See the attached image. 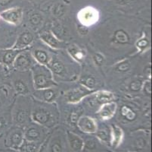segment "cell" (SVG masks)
Returning a JSON list of instances; mask_svg holds the SVG:
<instances>
[{
	"label": "cell",
	"instance_id": "1",
	"mask_svg": "<svg viewBox=\"0 0 152 152\" xmlns=\"http://www.w3.org/2000/svg\"><path fill=\"white\" fill-rule=\"evenodd\" d=\"M59 111L55 104H48L33 100L31 110V121L48 128L53 126L59 119Z\"/></svg>",
	"mask_w": 152,
	"mask_h": 152
},
{
	"label": "cell",
	"instance_id": "2",
	"mask_svg": "<svg viewBox=\"0 0 152 152\" xmlns=\"http://www.w3.org/2000/svg\"><path fill=\"white\" fill-rule=\"evenodd\" d=\"M32 104L33 100L27 95H18L11 107L12 123L22 128L28 125L31 121Z\"/></svg>",
	"mask_w": 152,
	"mask_h": 152
},
{
	"label": "cell",
	"instance_id": "3",
	"mask_svg": "<svg viewBox=\"0 0 152 152\" xmlns=\"http://www.w3.org/2000/svg\"><path fill=\"white\" fill-rule=\"evenodd\" d=\"M30 71L34 90L48 88L58 85L52 72L47 65L36 63Z\"/></svg>",
	"mask_w": 152,
	"mask_h": 152
},
{
	"label": "cell",
	"instance_id": "4",
	"mask_svg": "<svg viewBox=\"0 0 152 152\" xmlns=\"http://www.w3.org/2000/svg\"><path fill=\"white\" fill-rule=\"evenodd\" d=\"M46 128L31 122L23 129V139L29 142H37L42 144L46 138Z\"/></svg>",
	"mask_w": 152,
	"mask_h": 152
},
{
	"label": "cell",
	"instance_id": "5",
	"mask_svg": "<svg viewBox=\"0 0 152 152\" xmlns=\"http://www.w3.org/2000/svg\"><path fill=\"white\" fill-rule=\"evenodd\" d=\"M24 72L15 71L12 73L11 81L12 87L18 95H28L31 92L30 88V79L27 76H23ZM33 83V82H32Z\"/></svg>",
	"mask_w": 152,
	"mask_h": 152
},
{
	"label": "cell",
	"instance_id": "6",
	"mask_svg": "<svg viewBox=\"0 0 152 152\" xmlns=\"http://www.w3.org/2000/svg\"><path fill=\"white\" fill-rule=\"evenodd\" d=\"M36 63L31 52L27 50H22L15 59L12 69L17 72H28Z\"/></svg>",
	"mask_w": 152,
	"mask_h": 152
},
{
	"label": "cell",
	"instance_id": "7",
	"mask_svg": "<svg viewBox=\"0 0 152 152\" xmlns=\"http://www.w3.org/2000/svg\"><path fill=\"white\" fill-rule=\"evenodd\" d=\"M23 129L20 126H15L8 131L4 140V145L5 147L9 148L18 150L20 146L23 143Z\"/></svg>",
	"mask_w": 152,
	"mask_h": 152
},
{
	"label": "cell",
	"instance_id": "8",
	"mask_svg": "<svg viewBox=\"0 0 152 152\" xmlns=\"http://www.w3.org/2000/svg\"><path fill=\"white\" fill-rule=\"evenodd\" d=\"M92 93H93V90H89L80 85L79 87H73L66 91L64 93V98L69 104H77Z\"/></svg>",
	"mask_w": 152,
	"mask_h": 152
},
{
	"label": "cell",
	"instance_id": "9",
	"mask_svg": "<svg viewBox=\"0 0 152 152\" xmlns=\"http://www.w3.org/2000/svg\"><path fill=\"white\" fill-rule=\"evenodd\" d=\"M59 94V90L57 86L48 87V88L38 89L34 90L32 96L34 100L40 101V102L53 104L58 98Z\"/></svg>",
	"mask_w": 152,
	"mask_h": 152
},
{
	"label": "cell",
	"instance_id": "10",
	"mask_svg": "<svg viewBox=\"0 0 152 152\" xmlns=\"http://www.w3.org/2000/svg\"><path fill=\"white\" fill-rule=\"evenodd\" d=\"M47 67L52 72L54 79L55 77L64 78L66 76H68L69 71L67 65L64 63L63 60L58 57L52 56L50 62L47 65Z\"/></svg>",
	"mask_w": 152,
	"mask_h": 152
},
{
	"label": "cell",
	"instance_id": "11",
	"mask_svg": "<svg viewBox=\"0 0 152 152\" xmlns=\"http://www.w3.org/2000/svg\"><path fill=\"white\" fill-rule=\"evenodd\" d=\"M90 97V103L92 107H101L102 105L107 103L114 101V94L112 92L108 91V90H98L95 93H92L90 95L88 96Z\"/></svg>",
	"mask_w": 152,
	"mask_h": 152
},
{
	"label": "cell",
	"instance_id": "12",
	"mask_svg": "<svg viewBox=\"0 0 152 152\" xmlns=\"http://www.w3.org/2000/svg\"><path fill=\"white\" fill-rule=\"evenodd\" d=\"M76 125L81 132L88 135L95 134L98 129L96 120L89 116H81Z\"/></svg>",
	"mask_w": 152,
	"mask_h": 152
},
{
	"label": "cell",
	"instance_id": "13",
	"mask_svg": "<svg viewBox=\"0 0 152 152\" xmlns=\"http://www.w3.org/2000/svg\"><path fill=\"white\" fill-rule=\"evenodd\" d=\"M22 50L15 49H0V63L6 68L8 70L13 66V63L19 53Z\"/></svg>",
	"mask_w": 152,
	"mask_h": 152
},
{
	"label": "cell",
	"instance_id": "14",
	"mask_svg": "<svg viewBox=\"0 0 152 152\" xmlns=\"http://www.w3.org/2000/svg\"><path fill=\"white\" fill-rule=\"evenodd\" d=\"M1 19L7 23L18 25L20 23L23 17V11L20 8H9L0 13Z\"/></svg>",
	"mask_w": 152,
	"mask_h": 152
},
{
	"label": "cell",
	"instance_id": "15",
	"mask_svg": "<svg viewBox=\"0 0 152 152\" xmlns=\"http://www.w3.org/2000/svg\"><path fill=\"white\" fill-rule=\"evenodd\" d=\"M41 40L47 46L55 50H58L63 47V43L55 33L50 30H44L39 33Z\"/></svg>",
	"mask_w": 152,
	"mask_h": 152
},
{
	"label": "cell",
	"instance_id": "16",
	"mask_svg": "<svg viewBox=\"0 0 152 152\" xmlns=\"http://www.w3.org/2000/svg\"><path fill=\"white\" fill-rule=\"evenodd\" d=\"M34 41V35L29 30H25L20 33L18 37L17 40H15L12 49L18 50H25L27 47L31 46Z\"/></svg>",
	"mask_w": 152,
	"mask_h": 152
},
{
	"label": "cell",
	"instance_id": "17",
	"mask_svg": "<svg viewBox=\"0 0 152 152\" xmlns=\"http://www.w3.org/2000/svg\"><path fill=\"white\" fill-rule=\"evenodd\" d=\"M117 105L114 101L107 103L101 106L97 111V116L102 120H108L115 115Z\"/></svg>",
	"mask_w": 152,
	"mask_h": 152
},
{
	"label": "cell",
	"instance_id": "18",
	"mask_svg": "<svg viewBox=\"0 0 152 152\" xmlns=\"http://www.w3.org/2000/svg\"><path fill=\"white\" fill-rule=\"evenodd\" d=\"M67 140L70 150L72 152H81L83 148L84 141L74 132L67 131Z\"/></svg>",
	"mask_w": 152,
	"mask_h": 152
},
{
	"label": "cell",
	"instance_id": "19",
	"mask_svg": "<svg viewBox=\"0 0 152 152\" xmlns=\"http://www.w3.org/2000/svg\"><path fill=\"white\" fill-rule=\"evenodd\" d=\"M11 90H12V87H9L6 84L0 86V113L9 110Z\"/></svg>",
	"mask_w": 152,
	"mask_h": 152
},
{
	"label": "cell",
	"instance_id": "20",
	"mask_svg": "<svg viewBox=\"0 0 152 152\" xmlns=\"http://www.w3.org/2000/svg\"><path fill=\"white\" fill-rule=\"evenodd\" d=\"M79 19L83 25L89 26L97 21V13L92 8H85L80 13Z\"/></svg>",
	"mask_w": 152,
	"mask_h": 152
},
{
	"label": "cell",
	"instance_id": "21",
	"mask_svg": "<svg viewBox=\"0 0 152 152\" xmlns=\"http://www.w3.org/2000/svg\"><path fill=\"white\" fill-rule=\"evenodd\" d=\"M31 53L36 62L40 65H47L50 62L51 58H52V56H50L49 53L42 48L34 49Z\"/></svg>",
	"mask_w": 152,
	"mask_h": 152
},
{
	"label": "cell",
	"instance_id": "22",
	"mask_svg": "<svg viewBox=\"0 0 152 152\" xmlns=\"http://www.w3.org/2000/svg\"><path fill=\"white\" fill-rule=\"evenodd\" d=\"M110 136H111L110 145H112L114 148H117L119 145H121L123 139H124V131L117 125L111 124L110 125Z\"/></svg>",
	"mask_w": 152,
	"mask_h": 152
},
{
	"label": "cell",
	"instance_id": "23",
	"mask_svg": "<svg viewBox=\"0 0 152 152\" xmlns=\"http://www.w3.org/2000/svg\"><path fill=\"white\" fill-rule=\"evenodd\" d=\"M112 42L117 45H126L130 42L129 34L124 29H118L114 31L111 38Z\"/></svg>",
	"mask_w": 152,
	"mask_h": 152
},
{
	"label": "cell",
	"instance_id": "24",
	"mask_svg": "<svg viewBox=\"0 0 152 152\" xmlns=\"http://www.w3.org/2000/svg\"><path fill=\"white\" fill-rule=\"evenodd\" d=\"M67 51L70 56L79 63H81L85 59V50L75 44H71V45L68 46L67 48Z\"/></svg>",
	"mask_w": 152,
	"mask_h": 152
},
{
	"label": "cell",
	"instance_id": "25",
	"mask_svg": "<svg viewBox=\"0 0 152 152\" xmlns=\"http://www.w3.org/2000/svg\"><path fill=\"white\" fill-rule=\"evenodd\" d=\"M12 123L11 110H7L0 113V135H3L4 132L9 130Z\"/></svg>",
	"mask_w": 152,
	"mask_h": 152
},
{
	"label": "cell",
	"instance_id": "26",
	"mask_svg": "<svg viewBox=\"0 0 152 152\" xmlns=\"http://www.w3.org/2000/svg\"><path fill=\"white\" fill-rule=\"evenodd\" d=\"M41 146L42 144L40 143L23 140V143L18 148V151L20 152H39Z\"/></svg>",
	"mask_w": 152,
	"mask_h": 152
},
{
	"label": "cell",
	"instance_id": "27",
	"mask_svg": "<svg viewBox=\"0 0 152 152\" xmlns=\"http://www.w3.org/2000/svg\"><path fill=\"white\" fill-rule=\"evenodd\" d=\"M80 84L81 85L84 86L86 88L91 90H93L97 87L98 81L97 79L92 75H86L82 76L80 79Z\"/></svg>",
	"mask_w": 152,
	"mask_h": 152
},
{
	"label": "cell",
	"instance_id": "28",
	"mask_svg": "<svg viewBox=\"0 0 152 152\" xmlns=\"http://www.w3.org/2000/svg\"><path fill=\"white\" fill-rule=\"evenodd\" d=\"M121 115L124 117L126 120L129 121V122H132V121L135 120L136 118H137L138 115L137 113L133 109L131 108L130 107L126 105L122 106V107L121 108Z\"/></svg>",
	"mask_w": 152,
	"mask_h": 152
},
{
	"label": "cell",
	"instance_id": "29",
	"mask_svg": "<svg viewBox=\"0 0 152 152\" xmlns=\"http://www.w3.org/2000/svg\"><path fill=\"white\" fill-rule=\"evenodd\" d=\"M95 137L102 142L110 145L111 142V136H110V130L108 131L107 129H97L95 132Z\"/></svg>",
	"mask_w": 152,
	"mask_h": 152
},
{
	"label": "cell",
	"instance_id": "30",
	"mask_svg": "<svg viewBox=\"0 0 152 152\" xmlns=\"http://www.w3.org/2000/svg\"><path fill=\"white\" fill-rule=\"evenodd\" d=\"M135 47L137 48L138 51L139 53H144L145 52L146 50H148L151 47V43L149 39L146 36L144 35L141 38L136 41L135 43Z\"/></svg>",
	"mask_w": 152,
	"mask_h": 152
},
{
	"label": "cell",
	"instance_id": "31",
	"mask_svg": "<svg viewBox=\"0 0 152 152\" xmlns=\"http://www.w3.org/2000/svg\"><path fill=\"white\" fill-rule=\"evenodd\" d=\"M131 68V64L128 59H123L121 62H117L114 65V70L116 72H121V73H125V72H129Z\"/></svg>",
	"mask_w": 152,
	"mask_h": 152
},
{
	"label": "cell",
	"instance_id": "32",
	"mask_svg": "<svg viewBox=\"0 0 152 152\" xmlns=\"http://www.w3.org/2000/svg\"><path fill=\"white\" fill-rule=\"evenodd\" d=\"M96 137L95 138H90L88 139L84 142L83 148V151H92L95 150L98 147V143L96 141Z\"/></svg>",
	"mask_w": 152,
	"mask_h": 152
},
{
	"label": "cell",
	"instance_id": "33",
	"mask_svg": "<svg viewBox=\"0 0 152 152\" xmlns=\"http://www.w3.org/2000/svg\"><path fill=\"white\" fill-rule=\"evenodd\" d=\"M50 152H63L64 148L62 142L58 138H55L49 145Z\"/></svg>",
	"mask_w": 152,
	"mask_h": 152
},
{
	"label": "cell",
	"instance_id": "34",
	"mask_svg": "<svg viewBox=\"0 0 152 152\" xmlns=\"http://www.w3.org/2000/svg\"><path fill=\"white\" fill-rule=\"evenodd\" d=\"M82 113V110L80 108L74 109V110H72L70 114L68 116V122L71 125H77V122L78 121L79 118L81 116Z\"/></svg>",
	"mask_w": 152,
	"mask_h": 152
},
{
	"label": "cell",
	"instance_id": "35",
	"mask_svg": "<svg viewBox=\"0 0 152 152\" xmlns=\"http://www.w3.org/2000/svg\"><path fill=\"white\" fill-rule=\"evenodd\" d=\"M29 20H30V23L31 24V25H33L34 27H37V26H39L42 23V18L39 13L34 12V13L30 15Z\"/></svg>",
	"mask_w": 152,
	"mask_h": 152
},
{
	"label": "cell",
	"instance_id": "36",
	"mask_svg": "<svg viewBox=\"0 0 152 152\" xmlns=\"http://www.w3.org/2000/svg\"><path fill=\"white\" fill-rule=\"evenodd\" d=\"M142 84H143V82H142L141 79H134L129 84V87L131 91L132 92H138L139 90H142Z\"/></svg>",
	"mask_w": 152,
	"mask_h": 152
},
{
	"label": "cell",
	"instance_id": "37",
	"mask_svg": "<svg viewBox=\"0 0 152 152\" xmlns=\"http://www.w3.org/2000/svg\"><path fill=\"white\" fill-rule=\"evenodd\" d=\"M92 59L97 66H102L105 61V58L103 54H102L101 53H95L92 55Z\"/></svg>",
	"mask_w": 152,
	"mask_h": 152
},
{
	"label": "cell",
	"instance_id": "38",
	"mask_svg": "<svg viewBox=\"0 0 152 152\" xmlns=\"http://www.w3.org/2000/svg\"><path fill=\"white\" fill-rule=\"evenodd\" d=\"M8 72H9V70L4 65H2V64L0 63V86L2 85H5L4 82L7 79Z\"/></svg>",
	"mask_w": 152,
	"mask_h": 152
},
{
	"label": "cell",
	"instance_id": "39",
	"mask_svg": "<svg viewBox=\"0 0 152 152\" xmlns=\"http://www.w3.org/2000/svg\"><path fill=\"white\" fill-rule=\"evenodd\" d=\"M142 90L144 94H145V95L150 96L151 94V82L150 80L143 82Z\"/></svg>",
	"mask_w": 152,
	"mask_h": 152
},
{
	"label": "cell",
	"instance_id": "40",
	"mask_svg": "<svg viewBox=\"0 0 152 152\" xmlns=\"http://www.w3.org/2000/svg\"><path fill=\"white\" fill-rule=\"evenodd\" d=\"M135 145V146H136V148H137L138 149H139V148L142 149V148H143L145 146L146 140H145V139H144L143 138L140 137V138H139V139H136Z\"/></svg>",
	"mask_w": 152,
	"mask_h": 152
},
{
	"label": "cell",
	"instance_id": "41",
	"mask_svg": "<svg viewBox=\"0 0 152 152\" xmlns=\"http://www.w3.org/2000/svg\"><path fill=\"white\" fill-rule=\"evenodd\" d=\"M54 13L56 16H61L64 13V8L61 5H58L54 9Z\"/></svg>",
	"mask_w": 152,
	"mask_h": 152
},
{
	"label": "cell",
	"instance_id": "42",
	"mask_svg": "<svg viewBox=\"0 0 152 152\" xmlns=\"http://www.w3.org/2000/svg\"><path fill=\"white\" fill-rule=\"evenodd\" d=\"M88 31H89V30H88L86 26H84L82 24L78 27V32L80 35H86L88 33Z\"/></svg>",
	"mask_w": 152,
	"mask_h": 152
},
{
	"label": "cell",
	"instance_id": "43",
	"mask_svg": "<svg viewBox=\"0 0 152 152\" xmlns=\"http://www.w3.org/2000/svg\"><path fill=\"white\" fill-rule=\"evenodd\" d=\"M12 2V0H0V6L5 7L9 5Z\"/></svg>",
	"mask_w": 152,
	"mask_h": 152
},
{
	"label": "cell",
	"instance_id": "44",
	"mask_svg": "<svg viewBox=\"0 0 152 152\" xmlns=\"http://www.w3.org/2000/svg\"><path fill=\"white\" fill-rule=\"evenodd\" d=\"M117 2L120 5H125L129 2V0H117Z\"/></svg>",
	"mask_w": 152,
	"mask_h": 152
},
{
	"label": "cell",
	"instance_id": "45",
	"mask_svg": "<svg viewBox=\"0 0 152 152\" xmlns=\"http://www.w3.org/2000/svg\"><path fill=\"white\" fill-rule=\"evenodd\" d=\"M2 137H3V135H0V140L2 139Z\"/></svg>",
	"mask_w": 152,
	"mask_h": 152
}]
</instances>
